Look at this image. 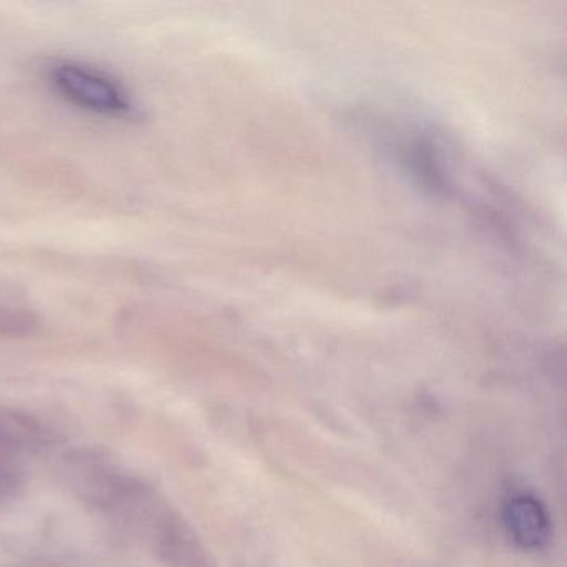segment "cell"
Masks as SVG:
<instances>
[{
	"instance_id": "obj_1",
	"label": "cell",
	"mask_w": 567,
	"mask_h": 567,
	"mask_svg": "<svg viewBox=\"0 0 567 567\" xmlns=\"http://www.w3.org/2000/svg\"><path fill=\"white\" fill-rule=\"evenodd\" d=\"M61 480L79 503L137 540L165 567H215L184 514L147 477L109 451H69Z\"/></svg>"
},
{
	"instance_id": "obj_2",
	"label": "cell",
	"mask_w": 567,
	"mask_h": 567,
	"mask_svg": "<svg viewBox=\"0 0 567 567\" xmlns=\"http://www.w3.org/2000/svg\"><path fill=\"white\" fill-rule=\"evenodd\" d=\"M55 91L79 109L105 117H128L134 112L128 92L104 72L78 62H62L51 71Z\"/></svg>"
},
{
	"instance_id": "obj_3",
	"label": "cell",
	"mask_w": 567,
	"mask_h": 567,
	"mask_svg": "<svg viewBox=\"0 0 567 567\" xmlns=\"http://www.w3.org/2000/svg\"><path fill=\"white\" fill-rule=\"evenodd\" d=\"M504 526L516 546L524 550H539L549 543L553 524L549 511L539 497L516 493L504 504Z\"/></svg>"
},
{
	"instance_id": "obj_4",
	"label": "cell",
	"mask_w": 567,
	"mask_h": 567,
	"mask_svg": "<svg viewBox=\"0 0 567 567\" xmlns=\"http://www.w3.org/2000/svg\"><path fill=\"white\" fill-rule=\"evenodd\" d=\"M41 330V320L38 315L24 308L0 305V337L4 338H31Z\"/></svg>"
},
{
	"instance_id": "obj_5",
	"label": "cell",
	"mask_w": 567,
	"mask_h": 567,
	"mask_svg": "<svg viewBox=\"0 0 567 567\" xmlns=\"http://www.w3.org/2000/svg\"><path fill=\"white\" fill-rule=\"evenodd\" d=\"M25 484V463L0 450V509L21 493Z\"/></svg>"
}]
</instances>
